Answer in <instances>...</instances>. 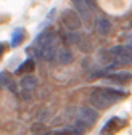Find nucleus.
I'll return each mask as SVG.
<instances>
[{
  "instance_id": "f8f14e48",
  "label": "nucleus",
  "mask_w": 132,
  "mask_h": 135,
  "mask_svg": "<svg viewBox=\"0 0 132 135\" xmlns=\"http://www.w3.org/2000/svg\"><path fill=\"white\" fill-rule=\"evenodd\" d=\"M74 7H76V13L82 20H89V16H90V13H89L90 3L89 2H74Z\"/></svg>"
},
{
  "instance_id": "423d86ee",
  "label": "nucleus",
  "mask_w": 132,
  "mask_h": 135,
  "mask_svg": "<svg viewBox=\"0 0 132 135\" xmlns=\"http://www.w3.org/2000/svg\"><path fill=\"white\" fill-rule=\"evenodd\" d=\"M61 20H63V26L66 29H69V31H76L81 26V18H79V15L76 13V10L64 11L63 16H61Z\"/></svg>"
},
{
  "instance_id": "f257e3e1",
  "label": "nucleus",
  "mask_w": 132,
  "mask_h": 135,
  "mask_svg": "<svg viewBox=\"0 0 132 135\" xmlns=\"http://www.w3.org/2000/svg\"><path fill=\"white\" fill-rule=\"evenodd\" d=\"M127 92L122 90H116V89H93L90 92V105L95 106L97 109H106L110 106H113L114 103H118L119 100L126 98Z\"/></svg>"
},
{
  "instance_id": "9d476101",
  "label": "nucleus",
  "mask_w": 132,
  "mask_h": 135,
  "mask_svg": "<svg viewBox=\"0 0 132 135\" xmlns=\"http://www.w3.org/2000/svg\"><path fill=\"white\" fill-rule=\"evenodd\" d=\"M34 68H36L34 60H32V58H27L26 61H23V64H21V66L16 68L15 74H27V76H29L32 71H34Z\"/></svg>"
},
{
  "instance_id": "4468645a",
  "label": "nucleus",
  "mask_w": 132,
  "mask_h": 135,
  "mask_svg": "<svg viewBox=\"0 0 132 135\" xmlns=\"http://www.w3.org/2000/svg\"><path fill=\"white\" fill-rule=\"evenodd\" d=\"M73 60V55H71V52L68 48H63L61 52L58 53V61L61 63V64H64V63H69Z\"/></svg>"
},
{
  "instance_id": "6e6552de",
  "label": "nucleus",
  "mask_w": 132,
  "mask_h": 135,
  "mask_svg": "<svg viewBox=\"0 0 132 135\" xmlns=\"http://www.w3.org/2000/svg\"><path fill=\"white\" fill-rule=\"evenodd\" d=\"M0 84H2V87H5L7 90H10V92H13V93L18 92V89H16V84H15L13 77H11L7 71H2V73H0Z\"/></svg>"
},
{
  "instance_id": "f03ea898",
  "label": "nucleus",
  "mask_w": 132,
  "mask_h": 135,
  "mask_svg": "<svg viewBox=\"0 0 132 135\" xmlns=\"http://www.w3.org/2000/svg\"><path fill=\"white\" fill-rule=\"evenodd\" d=\"M34 52L37 53V56H40L42 60L52 61L56 55V48H58V37L53 31H45L42 34H39V37L34 42Z\"/></svg>"
},
{
  "instance_id": "20e7f679",
  "label": "nucleus",
  "mask_w": 132,
  "mask_h": 135,
  "mask_svg": "<svg viewBox=\"0 0 132 135\" xmlns=\"http://www.w3.org/2000/svg\"><path fill=\"white\" fill-rule=\"evenodd\" d=\"M74 119L79 121L81 124H84V126L89 129V127H92V126L97 122L98 114H97L95 109H92V108H89V106H81V108H77V113H76V117H74Z\"/></svg>"
},
{
  "instance_id": "39448f33",
  "label": "nucleus",
  "mask_w": 132,
  "mask_h": 135,
  "mask_svg": "<svg viewBox=\"0 0 132 135\" xmlns=\"http://www.w3.org/2000/svg\"><path fill=\"white\" fill-rule=\"evenodd\" d=\"M126 124H127L126 119L114 116V117H111V119H108V121L105 122V126H103L102 130H100V135H116L119 130L124 129Z\"/></svg>"
},
{
  "instance_id": "2eb2a0df",
  "label": "nucleus",
  "mask_w": 132,
  "mask_h": 135,
  "mask_svg": "<svg viewBox=\"0 0 132 135\" xmlns=\"http://www.w3.org/2000/svg\"><path fill=\"white\" fill-rule=\"evenodd\" d=\"M127 45H129V48L132 50V34H130V37H129V40H127Z\"/></svg>"
},
{
  "instance_id": "9b49d317",
  "label": "nucleus",
  "mask_w": 132,
  "mask_h": 135,
  "mask_svg": "<svg viewBox=\"0 0 132 135\" xmlns=\"http://www.w3.org/2000/svg\"><path fill=\"white\" fill-rule=\"evenodd\" d=\"M24 37H26L24 29H23V27H16V29L13 31V34H11V47H13V48H15V47H20V45L23 44Z\"/></svg>"
},
{
  "instance_id": "0eeeda50",
  "label": "nucleus",
  "mask_w": 132,
  "mask_h": 135,
  "mask_svg": "<svg viewBox=\"0 0 132 135\" xmlns=\"http://www.w3.org/2000/svg\"><path fill=\"white\" fill-rule=\"evenodd\" d=\"M103 77L113 84H121V85H126L132 80V73L127 71H116V73H103Z\"/></svg>"
},
{
  "instance_id": "1a4fd4ad",
  "label": "nucleus",
  "mask_w": 132,
  "mask_h": 135,
  "mask_svg": "<svg viewBox=\"0 0 132 135\" xmlns=\"http://www.w3.org/2000/svg\"><path fill=\"white\" fill-rule=\"evenodd\" d=\"M20 85H21V89L24 92H32V90L39 85V80H37L36 76H24L21 79V82H20Z\"/></svg>"
},
{
  "instance_id": "7ed1b4c3",
  "label": "nucleus",
  "mask_w": 132,
  "mask_h": 135,
  "mask_svg": "<svg viewBox=\"0 0 132 135\" xmlns=\"http://www.w3.org/2000/svg\"><path fill=\"white\" fill-rule=\"evenodd\" d=\"M106 55L111 58L113 63H116L119 66H126V64H132V50L129 47H122V45H116L111 47Z\"/></svg>"
},
{
  "instance_id": "ddd939ff",
  "label": "nucleus",
  "mask_w": 132,
  "mask_h": 135,
  "mask_svg": "<svg viewBox=\"0 0 132 135\" xmlns=\"http://www.w3.org/2000/svg\"><path fill=\"white\" fill-rule=\"evenodd\" d=\"M110 27H111V23L106 20V18H98L97 20V31L100 34H108L110 32Z\"/></svg>"
}]
</instances>
